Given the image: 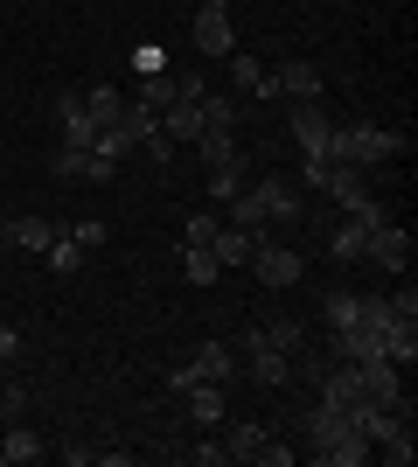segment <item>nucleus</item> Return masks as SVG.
<instances>
[{
    "instance_id": "1",
    "label": "nucleus",
    "mask_w": 418,
    "mask_h": 467,
    "mask_svg": "<svg viewBox=\"0 0 418 467\" xmlns=\"http://www.w3.org/2000/svg\"><path fill=\"white\" fill-rule=\"evenodd\" d=\"M404 147H412V133H391V126L349 119V126H335V140H328V161H342V168H391Z\"/></svg>"
},
{
    "instance_id": "2",
    "label": "nucleus",
    "mask_w": 418,
    "mask_h": 467,
    "mask_svg": "<svg viewBox=\"0 0 418 467\" xmlns=\"http://www.w3.org/2000/svg\"><path fill=\"white\" fill-rule=\"evenodd\" d=\"M307 440H314V453H321L328 467H362V461H370V440L356 432V419H349L342 405H314Z\"/></svg>"
},
{
    "instance_id": "3",
    "label": "nucleus",
    "mask_w": 418,
    "mask_h": 467,
    "mask_svg": "<svg viewBox=\"0 0 418 467\" xmlns=\"http://www.w3.org/2000/svg\"><path fill=\"white\" fill-rule=\"evenodd\" d=\"M251 273H259L265 286H300V279H307V258H300L293 244H272V237H259V252H251Z\"/></svg>"
},
{
    "instance_id": "4",
    "label": "nucleus",
    "mask_w": 418,
    "mask_h": 467,
    "mask_svg": "<svg viewBox=\"0 0 418 467\" xmlns=\"http://www.w3.org/2000/svg\"><path fill=\"white\" fill-rule=\"evenodd\" d=\"M362 258H377L383 273H404V265H412V231H404V223H377L370 244H362Z\"/></svg>"
},
{
    "instance_id": "5",
    "label": "nucleus",
    "mask_w": 418,
    "mask_h": 467,
    "mask_svg": "<svg viewBox=\"0 0 418 467\" xmlns=\"http://www.w3.org/2000/svg\"><path fill=\"white\" fill-rule=\"evenodd\" d=\"M272 78H279V98H286V105H314V98L328 91V78H321V70H314V63H307V57L279 63Z\"/></svg>"
},
{
    "instance_id": "6",
    "label": "nucleus",
    "mask_w": 418,
    "mask_h": 467,
    "mask_svg": "<svg viewBox=\"0 0 418 467\" xmlns=\"http://www.w3.org/2000/svg\"><path fill=\"white\" fill-rule=\"evenodd\" d=\"M223 63H230V84H238L244 98H259V105H272V98H279V78L265 70L259 57H244V49H230Z\"/></svg>"
},
{
    "instance_id": "7",
    "label": "nucleus",
    "mask_w": 418,
    "mask_h": 467,
    "mask_svg": "<svg viewBox=\"0 0 418 467\" xmlns=\"http://www.w3.org/2000/svg\"><path fill=\"white\" fill-rule=\"evenodd\" d=\"M293 140H300V154H328V140H335V119H328V105H293Z\"/></svg>"
},
{
    "instance_id": "8",
    "label": "nucleus",
    "mask_w": 418,
    "mask_h": 467,
    "mask_svg": "<svg viewBox=\"0 0 418 467\" xmlns=\"http://www.w3.org/2000/svg\"><path fill=\"white\" fill-rule=\"evenodd\" d=\"M189 370H196L202 384H230V377H238V349L209 335V342H196V356H189Z\"/></svg>"
},
{
    "instance_id": "9",
    "label": "nucleus",
    "mask_w": 418,
    "mask_h": 467,
    "mask_svg": "<svg viewBox=\"0 0 418 467\" xmlns=\"http://www.w3.org/2000/svg\"><path fill=\"white\" fill-rule=\"evenodd\" d=\"M189 42H196L202 57H230V49H238V28H230V15H209V7H202L196 28H189Z\"/></svg>"
},
{
    "instance_id": "10",
    "label": "nucleus",
    "mask_w": 418,
    "mask_h": 467,
    "mask_svg": "<svg viewBox=\"0 0 418 467\" xmlns=\"http://www.w3.org/2000/svg\"><path fill=\"white\" fill-rule=\"evenodd\" d=\"M251 189H259V202H265V223H300V195H293V182L265 175V182H251Z\"/></svg>"
},
{
    "instance_id": "11",
    "label": "nucleus",
    "mask_w": 418,
    "mask_h": 467,
    "mask_svg": "<svg viewBox=\"0 0 418 467\" xmlns=\"http://www.w3.org/2000/svg\"><path fill=\"white\" fill-rule=\"evenodd\" d=\"M209 252H217L223 273H230V265H251V252H259V231H238V223H223V231L209 237Z\"/></svg>"
},
{
    "instance_id": "12",
    "label": "nucleus",
    "mask_w": 418,
    "mask_h": 467,
    "mask_svg": "<svg viewBox=\"0 0 418 467\" xmlns=\"http://www.w3.org/2000/svg\"><path fill=\"white\" fill-rule=\"evenodd\" d=\"M356 398H362V370H356V363H342V356H335V370L321 377V405H342V411H349V405H356Z\"/></svg>"
},
{
    "instance_id": "13",
    "label": "nucleus",
    "mask_w": 418,
    "mask_h": 467,
    "mask_svg": "<svg viewBox=\"0 0 418 467\" xmlns=\"http://www.w3.org/2000/svg\"><path fill=\"white\" fill-rule=\"evenodd\" d=\"M244 363H251V377H259L265 390H279L286 377H293V356H286V349H265V342H251V349H244Z\"/></svg>"
},
{
    "instance_id": "14",
    "label": "nucleus",
    "mask_w": 418,
    "mask_h": 467,
    "mask_svg": "<svg viewBox=\"0 0 418 467\" xmlns=\"http://www.w3.org/2000/svg\"><path fill=\"white\" fill-rule=\"evenodd\" d=\"M56 119H63V147H91V140H98V126H91V112H84V98H77V91H63Z\"/></svg>"
},
{
    "instance_id": "15",
    "label": "nucleus",
    "mask_w": 418,
    "mask_h": 467,
    "mask_svg": "<svg viewBox=\"0 0 418 467\" xmlns=\"http://www.w3.org/2000/svg\"><path fill=\"white\" fill-rule=\"evenodd\" d=\"M77 98H84V112H91V126H119V112H126L119 84H91V91H77Z\"/></svg>"
},
{
    "instance_id": "16",
    "label": "nucleus",
    "mask_w": 418,
    "mask_h": 467,
    "mask_svg": "<svg viewBox=\"0 0 418 467\" xmlns=\"http://www.w3.org/2000/svg\"><path fill=\"white\" fill-rule=\"evenodd\" d=\"M42 453H49V440H42V432H28L21 419L0 432V461H21V467H28V461H42Z\"/></svg>"
},
{
    "instance_id": "17",
    "label": "nucleus",
    "mask_w": 418,
    "mask_h": 467,
    "mask_svg": "<svg viewBox=\"0 0 418 467\" xmlns=\"http://www.w3.org/2000/svg\"><path fill=\"white\" fill-rule=\"evenodd\" d=\"M251 342H265V349H286V356H300V321H259L251 335H238V349H251Z\"/></svg>"
},
{
    "instance_id": "18",
    "label": "nucleus",
    "mask_w": 418,
    "mask_h": 467,
    "mask_svg": "<svg viewBox=\"0 0 418 467\" xmlns=\"http://www.w3.org/2000/svg\"><path fill=\"white\" fill-rule=\"evenodd\" d=\"M383 356H391L398 370H412V363H418V321H398V314H391V328H383Z\"/></svg>"
},
{
    "instance_id": "19",
    "label": "nucleus",
    "mask_w": 418,
    "mask_h": 467,
    "mask_svg": "<svg viewBox=\"0 0 418 467\" xmlns=\"http://www.w3.org/2000/svg\"><path fill=\"white\" fill-rule=\"evenodd\" d=\"M160 133L175 140V147H181V140H196V133H202V105H189V98H175V105L160 112Z\"/></svg>"
},
{
    "instance_id": "20",
    "label": "nucleus",
    "mask_w": 418,
    "mask_h": 467,
    "mask_svg": "<svg viewBox=\"0 0 418 467\" xmlns=\"http://www.w3.org/2000/svg\"><path fill=\"white\" fill-rule=\"evenodd\" d=\"M181 279H189V286H217L223 279L217 252H209V244H189V252H181Z\"/></svg>"
},
{
    "instance_id": "21",
    "label": "nucleus",
    "mask_w": 418,
    "mask_h": 467,
    "mask_svg": "<svg viewBox=\"0 0 418 467\" xmlns=\"http://www.w3.org/2000/svg\"><path fill=\"white\" fill-rule=\"evenodd\" d=\"M42 258H49V265H56L63 279H77V273H84V258H91V252H84L77 237H63V231H56V237H49V252H42Z\"/></svg>"
},
{
    "instance_id": "22",
    "label": "nucleus",
    "mask_w": 418,
    "mask_h": 467,
    "mask_svg": "<svg viewBox=\"0 0 418 467\" xmlns=\"http://www.w3.org/2000/svg\"><path fill=\"white\" fill-rule=\"evenodd\" d=\"M328 195H335L342 210H362V202H370V182H362V168H335V182H328Z\"/></svg>"
},
{
    "instance_id": "23",
    "label": "nucleus",
    "mask_w": 418,
    "mask_h": 467,
    "mask_svg": "<svg viewBox=\"0 0 418 467\" xmlns=\"http://www.w3.org/2000/svg\"><path fill=\"white\" fill-rule=\"evenodd\" d=\"M362 244H370V223H356V216H349V223H342V231L328 237V252H335L342 265H356V258H362Z\"/></svg>"
},
{
    "instance_id": "24",
    "label": "nucleus",
    "mask_w": 418,
    "mask_h": 467,
    "mask_svg": "<svg viewBox=\"0 0 418 467\" xmlns=\"http://www.w3.org/2000/svg\"><path fill=\"white\" fill-rule=\"evenodd\" d=\"M196 147H202V161H209V168H217V161H238V133H230V126H202Z\"/></svg>"
},
{
    "instance_id": "25",
    "label": "nucleus",
    "mask_w": 418,
    "mask_h": 467,
    "mask_svg": "<svg viewBox=\"0 0 418 467\" xmlns=\"http://www.w3.org/2000/svg\"><path fill=\"white\" fill-rule=\"evenodd\" d=\"M7 237H15V244H28V252H49L56 223H49V216H21V223H7Z\"/></svg>"
},
{
    "instance_id": "26",
    "label": "nucleus",
    "mask_w": 418,
    "mask_h": 467,
    "mask_svg": "<svg viewBox=\"0 0 418 467\" xmlns=\"http://www.w3.org/2000/svg\"><path fill=\"white\" fill-rule=\"evenodd\" d=\"M202 126H238V91H202Z\"/></svg>"
},
{
    "instance_id": "27",
    "label": "nucleus",
    "mask_w": 418,
    "mask_h": 467,
    "mask_svg": "<svg viewBox=\"0 0 418 467\" xmlns=\"http://www.w3.org/2000/svg\"><path fill=\"white\" fill-rule=\"evenodd\" d=\"M175 70H154V78H139V105H154V112H168L175 105Z\"/></svg>"
},
{
    "instance_id": "28",
    "label": "nucleus",
    "mask_w": 418,
    "mask_h": 467,
    "mask_svg": "<svg viewBox=\"0 0 418 467\" xmlns=\"http://www.w3.org/2000/svg\"><path fill=\"white\" fill-rule=\"evenodd\" d=\"M189 411H196V426H217L223 419V384H196L189 390Z\"/></svg>"
},
{
    "instance_id": "29",
    "label": "nucleus",
    "mask_w": 418,
    "mask_h": 467,
    "mask_svg": "<svg viewBox=\"0 0 418 467\" xmlns=\"http://www.w3.org/2000/svg\"><path fill=\"white\" fill-rule=\"evenodd\" d=\"M154 126H160V112H154V105H139V98H133V105H126V112H119V133L133 140V147H139V140H147V133H154Z\"/></svg>"
},
{
    "instance_id": "30",
    "label": "nucleus",
    "mask_w": 418,
    "mask_h": 467,
    "mask_svg": "<svg viewBox=\"0 0 418 467\" xmlns=\"http://www.w3.org/2000/svg\"><path fill=\"white\" fill-rule=\"evenodd\" d=\"M259 447H265V426H259V419H244V426L230 432V447H223V453H230V461H259Z\"/></svg>"
},
{
    "instance_id": "31",
    "label": "nucleus",
    "mask_w": 418,
    "mask_h": 467,
    "mask_svg": "<svg viewBox=\"0 0 418 467\" xmlns=\"http://www.w3.org/2000/svg\"><path fill=\"white\" fill-rule=\"evenodd\" d=\"M238 189H244V168H238V161H217V168H209V195H217V202H230Z\"/></svg>"
},
{
    "instance_id": "32",
    "label": "nucleus",
    "mask_w": 418,
    "mask_h": 467,
    "mask_svg": "<svg viewBox=\"0 0 418 467\" xmlns=\"http://www.w3.org/2000/svg\"><path fill=\"white\" fill-rule=\"evenodd\" d=\"M335 168H342V161H328V154H300V182H307V189H328Z\"/></svg>"
},
{
    "instance_id": "33",
    "label": "nucleus",
    "mask_w": 418,
    "mask_h": 467,
    "mask_svg": "<svg viewBox=\"0 0 418 467\" xmlns=\"http://www.w3.org/2000/svg\"><path fill=\"white\" fill-rule=\"evenodd\" d=\"M377 447H383V461H391V467H412V461H418V447H412V426H398L391 440H377Z\"/></svg>"
},
{
    "instance_id": "34",
    "label": "nucleus",
    "mask_w": 418,
    "mask_h": 467,
    "mask_svg": "<svg viewBox=\"0 0 418 467\" xmlns=\"http://www.w3.org/2000/svg\"><path fill=\"white\" fill-rule=\"evenodd\" d=\"M217 231H223V216H209V210H202V216H189V223H181V252H189V244H209Z\"/></svg>"
},
{
    "instance_id": "35",
    "label": "nucleus",
    "mask_w": 418,
    "mask_h": 467,
    "mask_svg": "<svg viewBox=\"0 0 418 467\" xmlns=\"http://www.w3.org/2000/svg\"><path fill=\"white\" fill-rule=\"evenodd\" d=\"M356 314H362V293H328V321L335 328H356Z\"/></svg>"
},
{
    "instance_id": "36",
    "label": "nucleus",
    "mask_w": 418,
    "mask_h": 467,
    "mask_svg": "<svg viewBox=\"0 0 418 467\" xmlns=\"http://www.w3.org/2000/svg\"><path fill=\"white\" fill-rule=\"evenodd\" d=\"M133 70H139V78L168 70V49H160V42H139V49H133Z\"/></svg>"
},
{
    "instance_id": "37",
    "label": "nucleus",
    "mask_w": 418,
    "mask_h": 467,
    "mask_svg": "<svg viewBox=\"0 0 418 467\" xmlns=\"http://www.w3.org/2000/svg\"><path fill=\"white\" fill-rule=\"evenodd\" d=\"M70 237H77L84 252H98V244H105V237H112V231H105L98 216H77V223H70Z\"/></svg>"
},
{
    "instance_id": "38",
    "label": "nucleus",
    "mask_w": 418,
    "mask_h": 467,
    "mask_svg": "<svg viewBox=\"0 0 418 467\" xmlns=\"http://www.w3.org/2000/svg\"><path fill=\"white\" fill-rule=\"evenodd\" d=\"M139 147H147V161H160V168H168V161H175V140L160 133V126H154V133H147V140H139Z\"/></svg>"
},
{
    "instance_id": "39",
    "label": "nucleus",
    "mask_w": 418,
    "mask_h": 467,
    "mask_svg": "<svg viewBox=\"0 0 418 467\" xmlns=\"http://www.w3.org/2000/svg\"><path fill=\"white\" fill-rule=\"evenodd\" d=\"M15 356H21V328L0 314V363H15Z\"/></svg>"
},
{
    "instance_id": "40",
    "label": "nucleus",
    "mask_w": 418,
    "mask_h": 467,
    "mask_svg": "<svg viewBox=\"0 0 418 467\" xmlns=\"http://www.w3.org/2000/svg\"><path fill=\"white\" fill-rule=\"evenodd\" d=\"M175 91H181V98H189V105H196V98H202V91H209V84H202V70H175Z\"/></svg>"
},
{
    "instance_id": "41",
    "label": "nucleus",
    "mask_w": 418,
    "mask_h": 467,
    "mask_svg": "<svg viewBox=\"0 0 418 467\" xmlns=\"http://www.w3.org/2000/svg\"><path fill=\"white\" fill-rule=\"evenodd\" d=\"M196 384H202V377L189 370V363H175V377H168V390H181V398H189V390H196Z\"/></svg>"
},
{
    "instance_id": "42",
    "label": "nucleus",
    "mask_w": 418,
    "mask_h": 467,
    "mask_svg": "<svg viewBox=\"0 0 418 467\" xmlns=\"http://www.w3.org/2000/svg\"><path fill=\"white\" fill-rule=\"evenodd\" d=\"M223 461H230V453H223L217 440H202V447H196V467H223Z\"/></svg>"
},
{
    "instance_id": "43",
    "label": "nucleus",
    "mask_w": 418,
    "mask_h": 467,
    "mask_svg": "<svg viewBox=\"0 0 418 467\" xmlns=\"http://www.w3.org/2000/svg\"><path fill=\"white\" fill-rule=\"evenodd\" d=\"M259 461H265V467H293V447H272V440H265Z\"/></svg>"
},
{
    "instance_id": "44",
    "label": "nucleus",
    "mask_w": 418,
    "mask_h": 467,
    "mask_svg": "<svg viewBox=\"0 0 418 467\" xmlns=\"http://www.w3.org/2000/svg\"><path fill=\"white\" fill-rule=\"evenodd\" d=\"M202 7H209V15H230V0H202Z\"/></svg>"
},
{
    "instance_id": "45",
    "label": "nucleus",
    "mask_w": 418,
    "mask_h": 467,
    "mask_svg": "<svg viewBox=\"0 0 418 467\" xmlns=\"http://www.w3.org/2000/svg\"><path fill=\"white\" fill-rule=\"evenodd\" d=\"M0 419H7V398H0Z\"/></svg>"
}]
</instances>
